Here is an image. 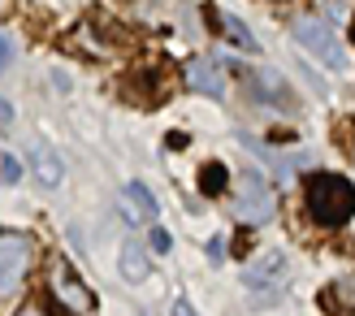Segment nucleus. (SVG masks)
Segmentation results:
<instances>
[{
  "mask_svg": "<svg viewBox=\"0 0 355 316\" xmlns=\"http://www.w3.org/2000/svg\"><path fill=\"white\" fill-rule=\"evenodd\" d=\"M221 26H225V35H230V40H234V48H247V52H256V48H260V44H256V35L247 30V26L239 22V17H234V13H221Z\"/></svg>",
  "mask_w": 355,
  "mask_h": 316,
  "instance_id": "obj_12",
  "label": "nucleus"
},
{
  "mask_svg": "<svg viewBox=\"0 0 355 316\" xmlns=\"http://www.w3.org/2000/svg\"><path fill=\"white\" fill-rule=\"evenodd\" d=\"M152 252H169V234L165 230H152Z\"/></svg>",
  "mask_w": 355,
  "mask_h": 316,
  "instance_id": "obj_16",
  "label": "nucleus"
},
{
  "mask_svg": "<svg viewBox=\"0 0 355 316\" xmlns=\"http://www.w3.org/2000/svg\"><path fill=\"white\" fill-rule=\"evenodd\" d=\"M325 308H329V312L355 308V286H347V282H334V286L325 290Z\"/></svg>",
  "mask_w": 355,
  "mask_h": 316,
  "instance_id": "obj_13",
  "label": "nucleus"
},
{
  "mask_svg": "<svg viewBox=\"0 0 355 316\" xmlns=\"http://www.w3.org/2000/svg\"><path fill=\"white\" fill-rule=\"evenodd\" d=\"M304 200L316 225H343L355 217V186L343 178V173H312L304 182Z\"/></svg>",
  "mask_w": 355,
  "mask_h": 316,
  "instance_id": "obj_1",
  "label": "nucleus"
},
{
  "mask_svg": "<svg viewBox=\"0 0 355 316\" xmlns=\"http://www.w3.org/2000/svg\"><path fill=\"white\" fill-rule=\"evenodd\" d=\"M117 208L121 217H126L130 225H152L156 217H161V208H156V195L144 186V182H126L117 191Z\"/></svg>",
  "mask_w": 355,
  "mask_h": 316,
  "instance_id": "obj_7",
  "label": "nucleus"
},
{
  "mask_svg": "<svg viewBox=\"0 0 355 316\" xmlns=\"http://www.w3.org/2000/svg\"><path fill=\"white\" fill-rule=\"evenodd\" d=\"M273 191L269 182L260 178V169H247L243 178H239V217L247 225H264V221H273Z\"/></svg>",
  "mask_w": 355,
  "mask_h": 316,
  "instance_id": "obj_5",
  "label": "nucleus"
},
{
  "mask_svg": "<svg viewBox=\"0 0 355 316\" xmlns=\"http://www.w3.org/2000/svg\"><path fill=\"white\" fill-rule=\"evenodd\" d=\"M187 87H191V91H200V96L221 100V96H225V69H221L217 61L200 57V61L187 65Z\"/></svg>",
  "mask_w": 355,
  "mask_h": 316,
  "instance_id": "obj_8",
  "label": "nucleus"
},
{
  "mask_svg": "<svg viewBox=\"0 0 355 316\" xmlns=\"http://www.w3.org/2000/svg\"><path fill=\"white\" fill-rule=\"evenodd\" d=\"M17 316H48V312H44L40 304H26V308H22V312H17Z\"/></svg>",
  "mask_w": 355,
  "mask_h": 316,
  "instance_id": "obj_20",
  "label": "nucleus"
},
{
  "mask_svg": "<svg viewBox=\"0 0 355 316\" xmlns=\"http://www.w3.org/2000/svg\"><path fill=\"white\" fill-rule=\"evenodd\" d=\"M225 186H230V169H225L221 161H208V165L200 169V191H204V195H221Z\"/></svg>",
  "mask_w": 355,
  "mask_h": 316,
  "instance_id": "obj_11",
  "label": "nucleus"
},
{
  "mask_svg": "<svg viewBox=\"0 0 355 316\" xmlns=\"http://www.w3.org/2000/svg\"><path fill=\"white\" fill-rule=\"evenodd\" d=\"M169 316H195V312H191V304H187V299H173V308H169Z\"/></svg>",
  "mask_w": 355,
  "mask_h": 316,
  "instance_id": "obj_18",
  "label": "nucleus"
},
{
  "mask_svg": "<svg viewBox=\"0 0 355 316\" xmlns=\"http://www.w3.org/2000/svg\"><path fill=\"white\" fill-rule=\"evenodd\" d=\"M0 126H5V130L13 126V104L9 100H0Z\"/></svg>",
  "mask_w": 355,
  "mask_h": 316,
  "instance_id": "obj_17",
  "label": "nucleus"
},
{
  "mask_svg": "<svg viewBox=\"0 0 355 316\" xmlns=\"http://www.w3.org/2000/svg\"><path fill=\"white\" fill-rule=\"evenodd\" d=\"M35 238L22 234V230H5L0 234V299H9V295L26 282V273L35 265Z\"/></svg>",
  "mask_w": 355,
  "mask_h": 316,
  "instance_id": "obj_2",
  "label": "nucleus"
},
{
  "mask_svg": "<svg viewBox=\"0 0 355 316\" xmlns=\"http://www.w3.org/2000/svg\"><path fill=\"white\" fill-rule=\"evenodd\" d=\"M295 40L304 44V52H312L321 65H334V69L347 65V52H343L338 35H334V26L325 22V17H299V22H295Z\"/></svg>",
  "mask_w": 355,
  "mask_h": 316,
  "instance_id": "obj_3",
  "label": "nucleus"
},
{
  "mask_svg": "<svg viewBox=\"0 0 355 316\" xmlns=\"http://www.w3.org/2000/svg\"><path fill=\"white\" fill-rule=\"evenodd\" d=\"M117 265H121V277H126V282H144V277L152 273V265H148V252H144V243H139V238H130L126 247H121Z\"/></svg>",
  "mask_w": 355,
  "mask_h": 316,
  "instance_id": "obj_10",
  "label": "nucleus"
},
{
  "mask_svg": "<svg viewBox=\"0 0 355 316\" xmlns=\"http://www.w3.org/2000/svg\"><path fill=\"white\" fill-rule=\"evenodd\" d=\"M9 61H13V48H9L5 35H0V65H9Z\"/></svg>",
  "mask_w": 355,
  "mask_h": 316,
  "instance_id": "obj_19",
  "label": "nucleus"
},
{
  "mask_svg": "<svg viewBox=\"0 0 355 316\" xmlns=\"http://www.w3.org/2000/svg\"><path fill=\"white\" fill-rule=\"evenodd\" d=\"M144 316H148V312H144Z\"/></svg>",
  "mask_w": 355,
  "mask_h": 316,
  "instance_id": "obj_22",
  "label": "nucleus"
},
{
  "mask_svg": "<svg viewBox=\"0 0 355 316\" xmlns=\"http://www.w3.org/2000/svg\"><path fill=\"white\" fill-rule=\"evenodd\" d=\"M351 40H355V22H351Z\"/></svg>",
  "mask_w": 355,
  "mask_h": 316,
  "instance_id": "obj_21",
  "label": "nucleus"
},
{
  "mask_svg": "<svg viewBox=\"0 0 355 316\" xmlns=\"http://www.w3.org/2000/svg\"><path fill=\"white\" fill-rule=\"evenodd\" d=\"M31 169H35V178H40L44 191H57V186L65 182V165H61V156L52 152V148H35Z\"/></svg>",
  "mask_w": 355,
  "mask_h": 316,
  "instance_id": "obj_9",
  "label": "nucleus"
},
{
  "mask_svg": "<svg viewBox=\"0 0 355 316\" xmlns=\"http://www.w3.org/2000/svg\"><path fill=\"white\" fill-rule=\"evenodd\" d=\"M286 273H291L286 252H264V256H256L252 265H247L243 286L252 290V295H260V304H264V299H277V295H282V282H286Z\"/></svg>",
  "mask_w": 355,
  "mask_h": 316,
  "instance_id": "obj_4",
  "label": "nucleus"
},
{
  "mask_svg": "<svg viewBox=\"0 0 355 316\" xmlns=\"http://www.w3.org/2000/svg\"><path fill=\"white\" fill-rule=\"evenodd\" d=\"M0 178H5V182H17V178H22V165H17V156H0Z\"/></svg>",
  "mask_w": 355,
  "mask_h": 316,
  "instance_id": "obj_14",
  "label": "nucleus"
},
{
  "mask_svg": "<svg viewBox=\"0 0 355 316\" xmlns=\"http://www.w3.org/2000/svg\"><path fill=\"white\" fill-rule=\"evenodd\" d=\"M48 290L57 295V299H61V304H65L69 312H92V308H96L92 290L83 286V277H78V273H69V269L61 265V260H57V265H52V282H48Z\"/></svg>",
  "mask_w": 355,
  "mask_h": 316,
  "instance_id": "obj_6",
  "label": "nucleus"
},
{
  "mask_svg": "<svg viewBox=\"0 0 355 316\" xmlns=\"http://www.w3.org/2000/svg\"><path fill=\"white\" fill-rule=\"evenodd\" d=\"M208 260H212V265H221V260H225V243H221V238L208 243Z\"/></svg>",
  "mask_w": 355,
  "mask_h": 316,
  "instance_id": "obj_15",
  "label": "nucleus"
}]
</instances>
